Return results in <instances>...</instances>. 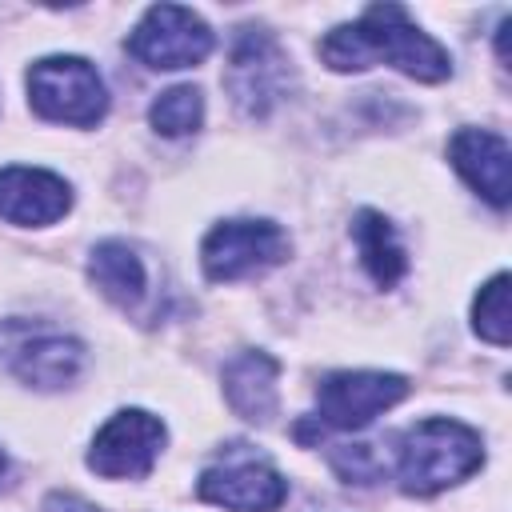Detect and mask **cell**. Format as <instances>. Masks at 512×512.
Segmentation results:
<instances>
[{
	"mask_svg": "<svg viewBox=\"0 0 512 512\" xmlns=\"http://www.w3.org/2000/svg\"><path fill=\"white\" fill-rule=\"evenodd\" d=\"M448 156H452V168L496 208L508 204L512 196V152H508V140L500 132H488V128H460L452 140H448Z\"/></svg>",
	"mask_w": 512,
	"mask_h": 512,
	"instance_id": "11",
	"label": "cell"
},
{
	"mask_svg": "<svg viewBox=\"0 0 512 512\" xmlns=\"http://www.w3.org/2000/svg\"><path fill=\"white\" fill-rule=\"evenodd\" d=\"M128 52L148 68H192L212 52V28L180 4H156L128 36Z\"/></svg>",
	"mask_w": 512,
	"mask_h": 512,
	"instance_id": "6",
	"label": "cell"
},
{
	"mask_svg": "<svg viewBox=\"0 0 512 512\" xmlns=\"http://www.w3.org/2000/svg\"><path fill=\"white\" fill-rule=\"evenodd\" d=\"M232 100L248 116H264L272 104L284 100L288 92V56L264 28H244L232 44L228 56V76H224Z\"/></svg>",
	"mask_w": 512,
	"mask_h": 512,
	"instance_id": "8",
	"label": "cell"
},
{
	"mask_svg": "<svg viewBox=\"0 0 512 512\" xmlns=\"http://www.w3.org/2000/svg\"><path fill=\"white\" fill-rule=\"evenodd\" d=\"M320 56L336 72H360L376 60H388L412 80H444L452 72L448 52L420 32L400 4H372L356 24H340L324 36Z\"/></svg>",
	"mask_w": 512,
	"mask_h": 512,
	"instance_id": "1",
	"label": "cell"
},
{
	"mask_svg": "<svg viewBox=\"0 0 512 512\" xmlns=\"http://www.w3.org/2000/svg\"><path fill=\"white\" fill-rule=\"evenodd\" d=\"M480 464H484L480 436L468 424L444 420V416H428V420L412 424L400 436V452H396L400 488L412 496H432V492L472 476Z\"/></svg>",
	"mask_w": 512,
	"mask_h": 512,
	"instance_id": "2",
	"label": "cell"
},
{
	"mask_svg": "<svg viewBox=\"0 0 512 512\" xmlns=\"http://www.w3.org/2000/svg\"><path fill=\"white\" fill-rule=\"evenodd\" d=\"M284 256H288V236L272 220H224L200 244L204 276L216 284L264 272Z\"/></svg>",
	"mask_w": 512,
	"mask_h": 512,
	"instance_id": "5",
	"label": "cell"
},
{
	"mask_svg": "<svg viewBox=\"0 0 512 512\" xmlns=\"http://www.w3.org/2000/svg\"><path fill=\"white\" fill-rule=\"evenodd\" d=\"M148 120H152V128L160 136H188V132H196L200 120H204V96H200V88L180 84V88L160 92L156 104H152V112H148Z\"/></svg>",
	"mask_w": 512,
	"mask_h": 512,
	"instance_id": "16",
	"label": "cell"
},
{
	"mask_svg": "<svg viewBox=\"0 0 512 512\" xmlns=\"http://www.w3.org/2000/svg\"><path fill=\"white\" fill-rule=\"evenodd\" d=\"M28 100L44 120L88 128L104 116L108 92L84 56H48L28 68Z\"/></svg>",
	"mask_w": 512,
	"mask_h": 512,
	"instance_id": "3",
	"label": "cell"
},
{
	"mask_svg": "<svg viewBox=\"0 0 512 512\" xmlns=\"http://www.w3.org/2000/svg\"><path fill=\"white\" fill-rule=\"evenodd\" d=\"M200 500L220 504L228 512H276L288 496V484L276 468H268L264 460H228V464H212L200 484H196Z\"/></svg>",
	"mask_w": 512,
	"mask_h": 512,
	"instance_id": "10",
	"label": "cell"
},
{
	"mask_svg": "<svg viewBox=\"0 0 512 512\" xmlns=\"http://www.w3.org/2000/svg\"><path fill=\"white\" fill-rule=\"evenodd\" d=\"M276 380L280 364L268 352H240L224 368V396L244 420H268L276 412Z\"/></svg>",
	"mask_w": 512,
	"mask_h": 512,
	"instance_id": "13",
	"label": "cell"
},
{
	"mask_svg": "<svg viewBox=\"0 0 512 512\" xmlns=\"http://www.w3.org/2000/svg\"><path fill=\"white\" fill-rule=\"evenodd\" d=\"M44 512H100V508H92V504H88V500H80V496L52 492V496L44 500Z\"/></svg>",
	"mask_w": 512,
	"mask_h": 512,
	"instance_id": "19",
	"label": "cell"
},
{
	"mask_svg": "<svg viewBox=\"0 0 512 512\" xmlns=\"http://www.w3.org/2000/svg\"><path fill=\"white\" fill-rule=\"evenodd\" d=\"M72 208V192L56 172L44 168H0V216L12 224H56Z\"/></svg>",
	"mask_w": 512,
	"mask_h": 512,
	"instance_id": "12",
	"label": "cell"
},
{
	"mask_svg": "<svg viewBox=\"0 0 512 512\" xmlns=\"http://www.w3.org/2000/svg\"><path fill=\"white\" fill-rule=\"evenodd\" d=\"M408 396V380L396 372H332L316 388L320 420L332 428H364Z\"/></svg>",
	"mask_w": 512,
	"mask_h": 512,
	"instance_id": "9",
	"label": "cell"
},
{
	"mask_svg": "<svg viewBox=\"0 0 512 512\" xmlns=\"http://www.w3.org/2000/svg\"><path fill=\"white\" fill-rule=\"evenodd\" d=\"M332 464L340 468V476H344V480H356V484H368V480L380 472V464H376V456H372V448H368V444L340 448V452L332 456Z\"/></svg>",
	"mask_w": 512,
	"mask_h": 512,
	"instance_id": "18",
	"label": "cell"
},
{
	"mask_svg": "<svg viewBox=\"0 0 512 512\" xmlns=\"http://www.w3.org/2000/svg\"><path fill=\"white\" fill-rule=\"evenodd\" d=\"M4 468H8V460H4V452H0V476H4Z\"/></svg>",
	"mask_w": 512,
	"mask_h": 512,
	"instance_id": "20",
	"label": "cell"
},
{
	"mask_svg": "<svg viewBox=\"0 0 512 512\" xmlns=\"http://www.w3.org/2000/svg\"><path fill=\"white\" fill-rule=\"evenodd\" d=\"M88 276L92 284L120 308H132L144 300V260L124 244V240H104L92 248V260H88Z\"/></svg>",
	"mask_w": 512,
	"mask_h": 512,
	"instance_id": "14",
	"label": "cell"
},
{
	"mask_svg": "<svg viewBox=\"0 0 512 512\" xmlns=\"http://www.w3.org/2000/svg\"><path fill=\"white\" fill-rule=\"evenodd\" d=\"M352 236H356V248H360V260H364L368 276L380 288H388V284H396L404 276V268H408L404 248H400L392 224L380 212H360L356 224H352Z\"/></svg>",
	"mask_w": 512,
	"mask_h": 512,
	"instance_id": "15",
	"label": "cell"
},
{
	"mask_svg": "<svg viewBox=\"0 0 512 512\" xmlns=\"http://www.w3.org/2000/svg\"><path fill=\"white\" fill-rule=\"evenodd\" d=\"M0 364L32 384V388H64L80 376L84 368V344L36 324V320H4L0 324Z\"/></svg>",
	"mask_w": 512,
	"mask_h": 512,
	"instance_id": "4",
	"label": "cell"
},
{
	"mask_svg": "<svg viewBox=\"0 0 512 512\" xmlns=\"http://www.w3.org/2000/svg\"><path fill=\"white\" fill-rule=\"evenodd\" d=\"M472 328H476L488 344H496V348L508 344V336H512V312H508V276H504V272H496V276L480 288V296H476V304H472Z\"/></svg>",
	"mask_w": 512,
	"mask_h": 512,
	"instance_id": "17",
	"label": "cell"
},
{
	"mask_svg": "<svg viewBox=\"0 0 512 512\" xmlns=\"http://www.w3.org/2000/svg\"><path fill=\"white\" fill-rule=\"evenodd\" d=\"M164 424L144 408H124L108 416V424L96 432L88 468L104 480H140L152 472L160 448H164Z\"/></svg>",
	"mask_w": 512,
	"mask_h": 512,
	"instance_id": "7",
	"label": "cell"
}]
</instances>
